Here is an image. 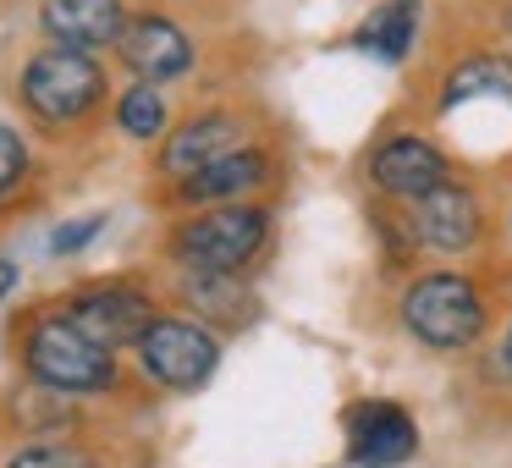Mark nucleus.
I'll use <instances>...</instances> for the list:
<instances>
[{
    "label": "nucleus",
    "mask_w": 512,
    "mask_h": 468,
    "mask_svg": "<svg viewBox=\"0 0 512 468\" xmlns=\"http://www.w3.org/2000/svg\"><path fill=\"white\" fill-rule=\"evenodd\" d=\"M105 94H111V78H105L100 56L72 50V45H50V39L23 61V78H17V100H23V111L39 127L89 122L105 105Z\"/></svg>",
    "instance_id": "f257e3e1"
},
{
    "label": "nucleus",
    "mask_w": 512,
    "mask_h": 468,
    "mask_svg": "<svg viewBox=\"0 0 512 468\" xmlns=\"http://www.w3.org/2000/svg\"><path fill=\"white\" fill-rule=\"evenodd\" d=\"M23 364L34 375V386L67 391V397H89V391L116 386V347L94 342L72 314L34 320V331L23 342Z\"/></svg>",
    "instance_id": "f03ea898"
},
{
    "label": "nucleus",
    "mask_w": 512,
    "mask_h": 468,
    "mask_svg": "<svg viewBox=\"0 0 512 468\" xmlns=\"http://www.w3.org/2000/svg\"><path fill=\"white\" fill-rule=\"evenodd\" d=\"M485 298L468 276L457 270H430V276H413L402 292V325H408L413 342L435 347V353H457V347H474L485 336Z\"/></svg>",
    "instance_id": "7ed1b4c3"
},
{
    "label": "nucleus",
    "mask_w": 512,
    "mask_h": 468,
    "mask_svg": "<svg viewBox=\"0 0 512 468\" xmlns=\"http://www.w3.org/2000/svg\"><path fill=\"white\" fill-rule=\"evenodd\" d=\"M177 259L188 270H215V276H237L243 265H254L259 248L270 243V210L265 204H204L193 221L177 226Z\"/></svg>",
    "instance_id": "20e7f679"
},
{
    "label": "nucleus",
    "mask_w": 512,
    "mask_h": 468,
    "mask_svg": "<svg viewBox=\"0 0 512 468\" xmlns=\"http://www.w3.org/2000/svg\"><path fill=\"white\" fill-rule=\"evenodd\" d=\"M138 364H144V375L166 391H199L204 380L215 375V364H221V342H215L199 320L155 314L149 331L138 336Z\"/></svg>",
    "instance_id": "39448f33"
},
{
    "label": "nucleus",
    "mask_w": 512,
    "mask_h": 468,
    "mask_svg": "<svg viewBox=\"0 0 512 468\" xmlns=\"http://www.w3.org/2000/svg\"><path fill=\"white\" fill-rule=\"evenodd\" d=\"M364 177H369L375 193L408 204V199H419V193L441 188V182L452 177V155H446L430 133H419V127H397V133H386V138L369 144Z\"/></svg>",
    "instance_id": "423d86ee"
},
{
    "label": "nucleus",
    "mask_w": 512,
    "mask_h": 468,
    "mask_svg": "<svg viewBox=\"0 0 512 468\" xmlns=\"http://www.w3.org/2000/svg\"><path fill=\"white\" fill-rule=\"evenodd\" d=\"M485 237V204L474 188L446 177L441 188L408 199V243L430 248V254H474Z\"/></svg>",
    "instance_id": "0eeeda50"
},
{
    "label": "nucleus",
    "mask_w": 512,
    "mask_h": 468,
    "mask_svg": "<svg viewBox=\"0 0 512 468\" xmlns=\"http://www.w3.org/2000/svg\"><path fill=\"white\" fill-rule=\"evenodd\" d=\"M116 61H122L127 78H144V83H182L193 72V61H199V45H193V34L177 23V17L166 12H133L122 28V39H116Z\"/></svg>",
    "instance_id": "6e6552de"
},
{
    "label": "nucleus",
    "mask_w": 512,
    "mask_h": 468,
    "mask_svg": "<svg viewBox=\"0 0 512 468\" xmlns=\"http://www.w3.org/2000/svg\"><path fill=\"white\" fill-rule=\"evenodd\" d=\"M474 105H501V111H512V50L507 45H474V50H463V56H452L441 67L435 116L452 122L457 111H474Z\"/></svg>",
    "instance_id": "1a4fd4ad"
},
{
    "label": "nucleus",
    "mask_w": 512,
    "mask_h": 468,
    "mask_svg": "<svg viewBox=\"0 0 512 468\" xmlns=\"http://www.w3.org/2000/svg\"><path fill=\"white\" fill-rule=\"evenodd\" d=\"M270 177H276V155L248 138V144L204 160L199 171H188V177L177 182V204H188V210H204V204H237V199L265 193Z\"/></svg>",
    "instance_id": "9d476101"
},
{
    "label": "nucleus",
    "mask_w": 512,
    "mask_h": 468,
    "mask_svg": "<svg viewBox=\"0 0 512 468\" xmlns=\"http://www.w3.org/2000/svg\"><path fill=\"white\" fill-rule=\"evenodd\" d=\"M419 452V430H413L408 408L386 397H369L347 408V457L358 468H402Z\"/></svg>",
    "instance_id": "9b49d317"
},
{
    "label": "nucleus",
    "mask_w": 512,
    "mask_h": 468,
    "mask_svg": "<svg viewBox=\"0 0 512 468\" xmlns=\"http://www.w3.org/2000/svg\"><path fill=\"white\" fill-rule=\"evenodd\" d=\"M237 144H248V116L232 111V105H204V111H193L182 127H171L160 138V177L182 182L188 171H199L204 160L226 155Z\"/></svg>",
    "instance_id": "f8f14e48"
},
{
    "label": "nucleus",
    "mask_w": 512,
    "mask_h": 468,
    "mask_svg": "<svg viewBox=\"0 0 512 468\" xmlns=\"http://www.w3.org/2000/svg\"><path fill=\"white\" fill-rule=\"evenodd\" d=\"M67 314L94 336V342L138 347V336H144L149 320H155V303H149L138 287H127V281H100V287L78 292V298L67 303Z\"/></svg>",
    "instance_id": "ddd939ff"
},
{
    "label": "nucleus",
    "mask_w": 512,
    "mask_h": 468,
    "mask_svg": "<svg viewBox=\"0 0 512 468\" xmlns=\"http://www.w3.org/2000/svg\"><path fill=\"white\" fill-rule=\"evenodd\" d=\"M424 23H430V6H424V0H380V6L364 12V23L353 28L347 45L364 61H375V67L397 72L413 61V50H419V39H424Z\"/></svg>",
    "instance_id": "4468645a"
},
{
    "label": "nucleus",
    "mask_w": 512,
    "mask_h": 468,
    "mask_svg": "<svg viewBox=\"0 0 512 468\" xmlns=\"http://www.w3.org/2000/svg\"><path fill=\"white\" fill-rule=\"evenodd\" d=\"M127 0H39V34L50 45H72V50H116L127 28Z\"/></svg>",
    "instance_id": "2eb2a0df"
},
{
    "label": "nucleus",
    "mask_w": 512,
    "mask_h": 468,
    "mask_svg": "<svg viewBox=\"0 0 512 468\" xmlns=\"http://www.w3.org/2000/svg\"><path fill=\"white\" fill-rule=\"evenodd\" d=\"M116 127H122L127 138H138V144H155V138L171 133V100L160 83H144L133 78L122 94H116Z\"/></svg>",
    "instance_id": "dca6fc26"
},
{
    "label": "nucleus",
    "mask_w": 512,
    "mask_h": 468,
    "mask_svg": "<svg viewBox=\"0 0 512 468\" xmlns=\"http://www.w3.org/2000/svg\"><path fill=\"white\" fill-rule=\"evenodd\" d=\"M28 166H34V155H28V138L17 133V127L0 122V204H6L17 188H23Z\"/></svg>",
    "instance_id": "f3484780"
},
{
    "label": "nucleus",
    "mask_w": 512,
    "mask_h": 468,
    "mask_svg": "<svg viewBox=\"0 0 512 468\" xmlns=\"http://www.w3.org/2000/svg\"><path fill=\"white\" fill-rule=\"evenodd\" d=\"M6 468H94V463L83 452H72V446H61V441H39V446H23Z\"/></svg>",
    "instance_id": "a211bd4d"
},
{
    "label": "nucleus",
    "mask_w": 512,
    "mask_h": 468,
    "mask_svg": "<svg viewBox=\"0 0 512 468\" xmlns=\"http://www.w3.org/2000/svg\"><path fill=\"white\" fill-rule=\"evenodd\" d=\"M105 232V215H78V221H67V226H56L50 232V254H78L89 237H100Z\"/></svg>",
    "instance_id": "6ab92c4d"
},
{
    "label": "nucleus",
    "mask_w": 512,
    "mask_h": 468,
    "mask_svg": "<svg viewBox=\"0 0 512 468\" xmlns=\"http://www.w3.org/2000/svg\"><path fill=\"white\" fill-rule=\"evenodd\" d=\"M490 23H496V39L512 50V0H496V12H490Z\"/></svg>",
    "instance_id": "aec40b11"
},
{
    "label": "nucleus",
    "mask_w": 512,
    "mask_h": 468,
    "mask_svg": "<svg viewBox=\"0 0 512 468\" xmlns=\"http://www.w3.org/2000/svg\"><path fill=\"white\" fill-rule=\"evenodd\" d=\"M496 358H501V375L512 380V320H507V331H501V347H496Z\"/></svg>",
    "instance_id": "412c9836"
}]
</instances>
